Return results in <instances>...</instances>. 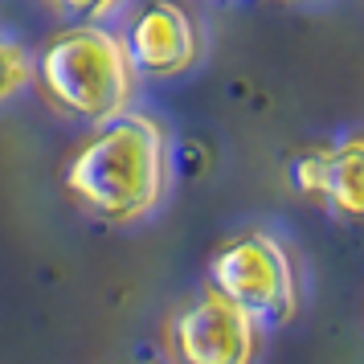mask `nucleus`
Listing matches in <instances>:
<instances>
[{
    "label": "nucleus",
    "mask_w": 364,
    "mask_h": 364,
    "mask_svg": "<svg viewBox=\"0 0 364 364\" xmlns=\"http://www.w3.org/2000/svg\"><path fill=\"white\" fill-rule=\"evenodd\" d=\"M66 188L95 217L132 225L168 193V135L151 115L102 123L66 164Z\"/></svg>",
    "instance_id": "f257e3e1"
},
{
    "label": "nucleus",
    "mask_w": 364,
    "mask_h": 364,
    "mask_svg": "<svg viewBox=\"0 0 364 364\" xmlns=\"http://www.w3.org/2000/svg\"><path fill=\"white\" fill-rule=\"evenodd\" d=\"M41 86L66 115L86 123H111L127 115L135 70L115 33L99 25H74L41 53Z\"/></svg>",
    "instance_id": "f03ea898"
},
{
    "label": "nucleus",
    "mask_w": 364,
    "mask_h": 364,
    "mask_svg": "<svg viewBox=\"0 0 364 364\" xmlns=\"http://www.w3.org/2000/svg\"><path fill=\"white\" fill-rule=\"evenodd\" d=\"M209 287L237 303L246 315H254L258 328L291 323L303 299L295 258L266 230H246L221 242L209 258Z\"/></svg>",
    "instance_id": "7ed1b4c3"
},
{
    "label": "nucleus",
    "mask_w": 364,
    "mask_h": 364,
    "mask_svg": "<svg viewBox=\"0 0 364 364\" xmlns=\"http://www.w3.org/2000/svg\"><path fill=\"white\" fill-rule=\"evenodd\" d=\"M168 348L176 364H254L262 352V328L209 287L172 315Z\"/></svg>",
    "instance_id": "20e7f679"
},
{
    "label": "nucleus",
    "mask_w": 364,
    "mask_h": 364,
    "mask_svg": "<svg viewBox=\"0 0 364 364\" xmlns=\"http://www.w3.org/2000/svg\"><path fill=\"white\" fill-rule=\"evenodd\" d=\"M127 62L135 74L148 78H172L197 62L200 53V37L193 17L184 13L176 0H151L139 9V17L132 21L127 37H119Z\"/></svg>",
    "instance_id": "39448f33"
},
{
    "label": "nucleus",
    "mask_w": 364,
    "mask_h": 364,
    "mask_svg": "<svg viewBox=\"0 0 364 364\" xmlns=\"http://www.w3.org/2000/svg\"><path fill=\"white\" fill-rule=\"evenodd\" d=\"M299 193L323 200L331 213L364 221V135H348L331 148H315L291 164Z\"/></svg>",
    "instance_id": "423d86ee"
},
{
    "label": "nucleus",
    "mask_w": 364,
    "mask_h": 364,
    "mask_svg": "<svg viewBox=\"0 0 364 364\" xmlns=\"http://www.w3.org/2000/svg\"><path fill=\"white\" fill-rule=\"evenodd\" d=\"M29 78H33V62H29V53L0 37V102L13 99L17 90H25Z\"/></svg>",
    "instance_id": "0eeeda50"
},
{
    "label": "nucleus",
    "mask_w": 364,
    "mask_h": 364,
    "mask_svg": "<svg viewBox=\"0 0 364 364\" xmlns=\"http://www.w3.org/2000/svg\"><path fill=\"white\" fill-rule=\"evenodd\" d=\"M53 9H62L74 21H102L119 9V0H53Z\"/></svg>",
    "instance_id": "6e6552de"
}]
</instances>
